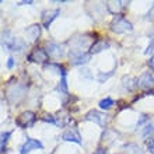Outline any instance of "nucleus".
<instances>
[{"label": "nucleus", "mask_w": 154, "mask_h": 154, "mask_svg": "<svg viewBox=\"0 0 154 154\" xmlns=\"http://www.w3.org/2000/svg\"><path fill=\"white\" fill-rule=\"evenodd\" d=\"M111 29L116 34H122L126 32V31H132V24L126 20L125 17L116 16L111 23Z\"/></svg>", "instance_id": "f257e3e1"}, {"label": "nucleus", "mask_w": 154, "mask_h": 154, "mask_svg": "<svg viewBox=\"0 0 154 154\" xmlns=\"http://www.w3.org/2000/svg\"><path fill=\"white\" fill-rule=\"evenodd\" d=\"M35 121H37L35 114L31 112V111H27V112H23L20 116L17 118L16 123H17V126H20L23 129H27V128H31L35 123Z\"/></svg>", "instance_id": "f03ea898"}, {"label": "nucleus", "mask_w": 154, "mask_h": 154, "mask_svg": "<svg viewBox=\"0 0 154 154\" xmlns=\"http://www.w3.org/2000/svg\"><path fill=\"white\" fill-rule=\"evenodd\" d=\"M70 60L73 65H83L90 60V53H84L83 49H70Z\"/></svg>", "instance_id": "7ed1b4c3"}, {"label": "nucleus", "mask_w": 154, "mask_h": 154, "mask_svg": "<svg viewBox=\"0 0 154 154\" xmlns=\"http://www.w3.org/2000/svg\"><path fill=\"white\" fill-rule=\"evenodd\" d=\"M42 143L39 142V140H37V139H31L28 137L27 139V142L21 146V154H27L29 153V151H32V150H37V149H42Z\"/></svg>", "instance_id": "20e7f679"}, {"label": "nucleus", "mask_w": 154, "mask_h": 154, "mask_svg": "<svg viewBox=\"0 0 154 154\" xmlns=\"http://www.w3.org/2000/svg\"><path fill=\"white\" fill-rule=\"evenodd\" d=\"M136 85L140 87V88H151V87L154 85V76L150 73V72L143 73L142 76H140V79L137 80Z\"/></svg>", "instance_id": "39448f33"}, {"label": "nucleus", "mask_w": 154, "mask_h": 154, "mask_svg": "<svg viewBox=\"0 0 154 154\" xmlns=\"http://www.w3.org/2000/svg\"><path fill=\"white\" fill-rule=\"evenodd\" d=\"M46 53H48V56L59 59L65 55V51H63V46L59 44H48L46 45Z\"/></svg>", "instance_id": "423d86ee"}, {"label": "nucleus", "mask_w": 154, "mask_h": 154, "mask_svg": "<svg viewBox=\"0 0 154 154\" xmlns=\"http://www.w3.org/2000/svg\"><path fill=\"white\" fill-rule=\"evenodd\" d=\"M46 59H48V53H46V51H44V49H41V48H35L28 56V60L35 62V63H42Z\"/></svg>", "instance_id": "0eeeda50"}, {"label": "nucleus", "mask_w": 154, "mask_h": 154, "mask_svg": "<svg viewBox=\"0 0 154 154\" xmlns=\"http://www.w3.org/2000/svg\"><path fill=\"white\" fill-rule=\"evenodd\" d=\"M59 13H60V10H57V8H55V10H46V11L42 13V24H44L45 28H49L51 23L59 16Z\"/></svg>", "instance_id": "6e6552de"}, {"label": "nucleus", "mask_w": 154, "mask_h": 154, "mask_svg": "<svg viewBox=\"0 0 154 154\" xmlns=\"http://www.w3.org/2000/svg\"><path fill=\"white\" fill-rule=\"evenodd\" d=\"M106 115L101 114V112H98V111H90L88 114L85 115V121H94V122H97L98 125H101L104 126L105 125V121H106Z\"/></svg>", "instance_id": "1a4fd4ad"}, {"label": "nucleus", "mask_w": 154, "mask_h": 154, "mask_svg": "<svg viewBox=\"0 0 154 154\" xmlns=\"http://www.w3.org/2000/svg\"><path fill=\"white\" fill-rule=\"evenodd\" d=\"M62 139L66 140V142H74V143H77V144H81V137L76 129H70V130H67V132H65L63 136H62Z\"/></svg>", "instance_id": "9d476101"}, {"label": "nucleus", "mask_w": 154, "mask_h": 154, "mask_svg": "<svg viewBox=\"0 0 154 154\" xmlns=\"http://www.w3.org/2000/svg\"><path fill=\"white\" fill-rule=\"evenodd\" d=\"M24 91H25V88L23 87V85L16 84V87H14V88H8V98H10L13 102L18 101V98L23 97Z\"/></svg>", "instance_id": "9b49d317"}, {"label": "nucleus", "mask_w": 154, "mask_h": 154, "mask_svg": "<svg viewBox=\"0 0 154 154\" xmlns=\"http://www.w3.org/2000/svg\"><path fill=\"white\" fill-rule=\"evenodd\" d=\"M108 48H109V42H106V41H104V39H100L91 45V48H90V55L98 53V52H101V51L108 49Z\"/></svg>", "instance_id": "f8f14e48"}, {"label": "nucleus", "mask_w": 154, "mask_h": 154, "mask_svg": "<svg viewBox=\"0 0 154 154\" xmlns=\"http://www.w3.org/2000/svg\"><path fill=\"white\" fill-rule=\"evenodd\" d=\"M25 32H27V35H28V38L31 41H37L41 35V28L38 24H34L25 29Z\"/></svg>", "instance_id": "ddd939ff"}, {"label": "nucleus", "mask_w": 154, "mask_h": 154, "mask_svg": "<svg viewBox=\"0 0 154 154\" xmlns=\"http://www.w3.org/2000/svg\"><path fill=\"white\" fill-rule=\"evenodd\" d=\"M24 48H25V42L21 39V38H14L13 42L10 44V46H8V49H11V51H17V52L23 51Z\"/></svg>", "instance_id": "4468645a"}, {"label": "nucleus", "mask_w": 154, "mask_h": 154, "mask_svg": "<svg viewBox=\"0 0 154 154\" xmlns=\"http://www.w3.org/2000/svg\"><path fill=\"white\" fill-rule=\"evenodd\" d=\"M112 105H114V100L109 97H106L100 101V108H101V109H109Z\"/></svg>", "instance_id": "2eb2a0df"}, {"label": "nucleus", "mask_w": 154, "mask_h": 154, "mask_svg": "<svg viewBox=\"0 0 154 154\" xmlns=\"http://www.w3.org/2000/svg\"><path fill=\"white\" fill-rule=\"evenodd\" d=\"M10 134H11V132L10 130H7V132H3L2 133V151L4 153V150H6V143H7V140H8V137H10Z\"/></svg>", "instance_id": "dca6fc26"}, {"label": "nucleus", "mask_w": 154, "mask_h": 154, "mask_svg": "<svg viewBox=\"0 0 154 154\" xmlns=\"http://www.w3.org/2000/svg\"><path fill=\"white\" fill-rule=\"evenodd\" d=\"M153 134H154V128L151 125H147L146 128H144V130H143V137L149 139L150 136H153Z\"/></svg>", "instance_id": "f3484780"}, {"label": "nucleus", "mask_w": 154, "mask_h": 154, "mask_svg": "<svg viewBox=\"0 0 154 154\" xmlns=\"http://www.w3.org/2000/svg\"><path fill=\"white\" fill-rule=\"evenodd\" d=\"M42 121H45V122H51V123H56V121L53 119V116L52 115H44V116L41 118Z\"/></svg>", "instance_id": "a211bd4d"}, {"label": "nucleus", "mask_w": 154, "mask_h": 154, "mask_svg": "<svg viewBox=\"0 0 154 154\" xmlns=\"http://www.w3.org/2000/svg\"><path fill=\"white\" fill-rule=\"evenodd\" d=\"M147 65H149V67H150V69L154 72V55L150 57V59H149V62H147Z\"/></svg>", "instance_id": "6ab92c4d"}, {"label": "nucleus", "mask_w": 154, "mask_h": 154, "mask_svg": "<svg viewBox=\"0 0 154 154\" xmlns=\"http://www.w3.org/2000/svg\"><path fill=\"white\" fill-rule=\"evenodd\" d=\"M147 147H149V150H150V153H153V154H154V139H151L150 142H149Z\"/></svg>", "instance_id": "aec40b11"}, {"label": "nucleus", "mask_w": 154, "mask_h": 154, "mask_svg": "<svg viewBox=\"0 0 154 154\" xmlns=\"http://www.w3.org/2000/svg\"><path fill=\"white\" fill-rule=\"evenodd\" d=\"M13 66H14V59H13V57H10V59H8V62H7V67H8V69H11Z\"/></svg>", "instance_id": "412c9836"}, {"label": "nucleus", "mask_w": 154, "mask_h": 154, "mask_svg": "<svg viewBox=\"0 0 154 154\" xmlns=\"http://www.w3.org/2000/svg\"><path fill=\"white\" fill-rule=\"evenodd\" d=\"M94 154H106V150H105V149H98V150L95 151Z\"/></svg>", "instance_id": "4be33fe9"}, {"label": "nucleus", "mask_w": 154, "mask_h": 154, "mask_svg": "<svg viewBox=\"0 0 154 154\" xmlns=\"http://www.w3.org/2000/svg\"><path fill=\"white\" fill-rule=\"evenodd\" d=\"M20 4H32V2H21Z\"/></svg>", "instance_id": "5701e85b"}]
</instances>
